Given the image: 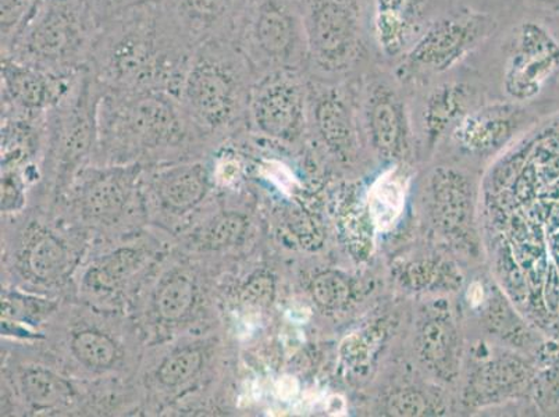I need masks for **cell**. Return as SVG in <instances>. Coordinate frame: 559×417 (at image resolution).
Returning a JSON list of instances; mask_svg holds the SVG:
<instances>
[{"instance_id":"6da1fadb","label":"cell","mask_w":559,"mask_h":417,"mask_svg":"<svg viewBox=\"0 0 559 417\" xmlns=\"http://www.w3.org/2000/svg\"><path fill=\"white\" fill-rule=\"evenodd\" d=\"M197 45L162 0L100 25L88 71L105 90L162 91L179 98Z\"/></svg>"},{"instance_id":"7a4b0ae2","label":"cell","mask_w":559,"mask_h":417,"mask_svg":"<svg viewBox=\"0 0 559 417\" xmlns=\"http://www.w3.org/2000/svg\"><path fill=\"white\" fill-rule=\"evenodd\" d=\"M99 29L83 0H37L0 55L49 73L78 75L88 70Z\"/></svg>"},{"instance_id":"3957f363","label":"cell","mask_w":559,"mask_h":417,"mask_svg":"<svg viewBox=\"0 0 559 417\" xmlns=\"http://www.w3.org/2000/svg\"><path fill=\"white\" fill-rule=\"evenodd\" d=\"M255 71L231 39L198 45L182 83L179 99L198 127L217 131L248 111Z\"/></svg>"},{"instance_id":"277c9868","label":"cell","mask_w":559,"mask_h":417,"mask_svg":"<svg viewBox=\"0 0 559 417\" xmlns=\"http://www.w3.org/2000/svg\"><path fill=\"white\" fill-rule=\"evenodd\" d=\"M234 43L257 78L278 70H301L308 62L299 0H248Z\"/></svg>"},{"instance_id":"5b68a950","label":"cell","mask_w":559,"mask_h":417,"mask_svg":"<svg viewBox=\"0 0 559 417\" xmlns=\"http://www.w3.org/2000/svg\"><path fill=\"white\" fill-rule=\"evenodd\" d=\"M99 115L111 141L139 150L176 147L187 139L180 99L162 91L105 90Z\"/></svg>"},{"instance_id":"8992f818","label":"cell","mask_w":559,"mask_h":417,"mask_svg":"<svg viewBox=\"0 0 559 417\" xmlns=\"http://www.w3.org/2000/svg\"><path fill=\"white\" fill-rule=\"evenodd\" d=\"M495 28V19L475 10L436 20L404 55L400 79H430L447 73L489 38Z\"/></svg>"},{"instance_id":"52a82bcc","label":"cell","mask_w":559,"mask_h":417,"mask_svg":"<svg viewBox=\"0 0 559 417\" xmlns=\"http://www.w3.org/2000/svg\"><path fill=\"white\" fill-rule=\"evenodd\" d=\"M308 63L323 73L347 70L360 49L357 0H299Z\"/></svg>"},{"instance_id":"ba28073f","label":"cell","mask_w":559,"mask_h":417,"mask_svg":"<svg viewBox=\"0 0 559 417\" xmlns=\"http://www.w3.org/2000/svg\"><path fill=\"white\" fill-rule=\"evenodd\" d=\"M559 71V44L543 25L523 22L512 35L502 86L508 96L528 100Z\"/></svg>"},{"instance_id":"9c48e42d","label":"cell","mask_w":559,"mask_h":417,"mask_svg":"<svg viewBox=\"0 0 559 417\" xmlns=\"http://www.w3.org/2000/svg\"><path fill=\"white\" fill-rule=\"evenodd\" d=\"M302 79V70H278L257 80L248 111L259 131L287 139L299 129L307 91Z\"/></svg>"},{"instance_id":"30bf717a","label":"cell","mask_w":559,"mask_h":417,"mask_svg":"<svg viewBox=\"0 0 559 417\" xmlns=\"http://www.w3.org/2000/svg\"><path fill=\"white\" fill-rule=\"evenodd\" d=\"M80 74H53L2 56L0 79L4 105L27 115L50 110L68 95Z\"/></svg>"},{"instance_id":"8fae6325","label":"cell","mask_w":559,"mask_h":417,"mask_svg":"<svg viewBox=\"0 0 559 417\" xmlns=\"http://www.w3.org/2000/svg\"><path fill=\"white\" fill-rule=\"evenodd\" d=\"M197 47L206 40L231 39L248 0H162Z\"/></svg>"},{"instance_id":"7c38bea8","label":"cell","mask_w":559,"mask_h":417,"mask_svg":"<svg viewBox=\"0 0 559 417\" xmlns=\"http://www.w3.org/2000/svg\"><path fill=\"white\" fill-rule=\"evenodd\" d=\"M429 0H373V35L380 53L396 59L418 39Z\"/></svg>"},{"instance_id":"4fadbf2b","label":"cell","mask_w":559,"mask_h":417,"mask_svg":"<svg viewBox=\"0 0 559 417\" xmlns=\"http://www.w3.org/2000/svg\"><path fill=\"white\" fill-rule=\"evenodd\" d=\"M405 186L395 167L381 175L369 192V213L379 231H389L403 215Z\"/></svg>"},{"instance_id":"5bb4252c","label":"cell","mask_w":559,"mask_h":417,"mask_svg":"<svg viewBox=\"0 0 559 417\" xmlns=\"http://www.w3.org/2000/svg\"><path fill=\"white\" fill-rule=\"evenodd\" d=\"M23 390L25 398L37 408H55L69 404L73 394L68 381L45 369L25 371Z\"/></svg>"},{"instance_id":"9a60e30c","label":"cell","mask_w":559,"mask_h":417,"mask_svg":"<svg viewBox=\"0 0 559 417\" xmlns=\"http://www.w3.org/2000/svg\"><path fill=\"white\" fill-rule=\"evenodd\" d=\"M205 172L200 166L173 171L159 188L162 200L179 211L194 206L205 195Z\"/></svg>"},{"instance_id":"2e32d148","label":"cell","mask_w":559,"mask_h":417,"mask_svg":"<svg viewBox=\"0 0 559 417\" xmlns=\"http://www.w3.org/2000/svg\"><path fill=\"white\" fill-rule=\"evenodd\" d=\"M27 264L35 277L53 279L64 271L68 264V252L63 243L52 234H43L29 247Z\"/></svg>"},{"instance_id":"e0dca14e","label":"cell","mask_w":559,"mask_h":417,"mask_svg":"<svg viewBox=\"0 0 559 417\" xmlns=\"http://www.w3.org/2000/svg\"><path fill=\"white\" fill-rule=\"evenodd\" d=\"M139 253L132 249H120L91 269L86 283L91 287L110 289L131 276L139 266Z\"/></svg>"},{"instance_id":"ac0fdd59","label":"cell","mask_w":559,"mask_h":417,"mask_svg":"<svg viewBox=\"0 0 559 417\" xmlns=\"http://www.w3.org/2000/svg\"><path fill=\"white\" fill-rule=\"evenodd\" d=\"M71 349L81 364L95 369L109 368L117 356L114 341L96 332H83L75 335L71 343Z\"/></svg>"},{"instance_id":"d6986e66","label":"cell","mask_w":559,"mask_h":417,"mask_svg":"<svg viewBox=\"0 0 559 417\" xmlns=\"http://www.w3.org/2000/svg\"><path fill=\"white\" fill-rule=\"evenodd\" d=\"M372 120L376 136L383 144H393L400 129L399 108L396 98L390 88L384 85L376 86L372 94Z\"/></svg>"},{"instance_id":"ffe728a7","label":"cell","mask_w":559,"mask_h":417,"mask_svg":"<svg viewBox=\"0 0 559 417\" xmlns=\"http://www.w3.org/2000/svg\"><path fill=\"white\" fill-rule=\"evenodd\" d=\"M194 302V284L186 276L173 277L157 295V312L166 320H177L190 310Z\"/></svg>"},{"instance_id":"44dd1931","label":"cell","mask_w":559,"mask_h":417,"mask_svg":"<svg viewBox=\"0 0 559 417\" xmlns=\"http://www.w3.org/2000/svg\"><path fill=\"white\" fill-rule=\"evenodd\" d=\"M469 95L464 84H445L437 88L429 99V121L431 126H443L454 116Z\"/></svg>"},{"instance_id":"7402d4cb","label":"cell","mask_w":559,"mask_h":417,"mask_svg":"<svg viewBox=\"0 0 559 417\" xmlns=\"http://www.w3.org/2000/svg\"><path fill=\"white\" fill-rule=\"evenodd\" d=\"M202 366V355L197 349H182L173 354L162 364L159 380L167 386H176L194 378Z\"/></svg>"},{"instance_id":"603a6c76","label":"cell","mask_w":559,"mask_h":417,"mask_svg":"<svg viewBox=\"0 0 559 417\" xmlns=\"http://www.w3.org/2000/svg\"><path fill=\"white\" fill-rule=\"evenodd\" d=\"M123 202L124 195L120 186L114 180H102L91 188L85 207L91 216L105 218L119 213Z\"/></svg>"},{"instance_id":"cb8c5ba5","label":"cell","mask_w":559,"mask_h":417,"mask_svg":"<svg viewBox=\"0 0 559 417\" xmlns=\"http://www.w3.org/2000/svg\"><path fill=\"white\" fill-rule=\"evenodd\" d=\"M246 227V218L237 215V213H227V215H222L212 223L203 241H205L206 247L212 249L230 247L240 240Z\"/></svg>"},{"instance_id":"d4e9b609","label":"cell","mask_w":559,"mask_h":417,"mask_svg":"<svg viewBox=\"0 0 559 417\" xmlns=\"http://www.w3.org/2000/svg\"><path fill=\"white\" fill-rule=\"evenodd\" d=\"M37 0H0V33L2 40L0 44H7L10 38L16 34L20 25L27 19Z\"/></svg>"},{"instance_id":"484cf974","label":"cell","mask_w":559,"mask_h":417,"mask_svg":"<svg viewBox=\"0 0 559 417\" xmlns=\"http://www.w3.org/2000/svg\"><path fill=\"white\" fill-rule=\"evenodd\" d=\"M273 293L272 279L259 274L257 277H252L242 287L241 301L249 307H264L271 302Z\"/></svg>"},{"instance_id":"4316f807","label":"cell","mask_w":559,"mask_h":417,"mask_svg":"<svg viewBox=\"0 0 559 417\" xmlns=\"http://www.w3.org/2000/svg\"><path fill=\"white\" fill-rule=\"evenodd\" d=\"M83 2L91 9V12L94 13L102 25L115 17L116 14L124 12L126 9L148 2V0H83Z\"/></svg>"},{"instance_id":"83f0119b","label":"cell","mask_w":559,"mask_h":417,"mask_svg":"<svg viewBox=\"0 0 559 417\" xmlns=\"http://www.w3.org/2000/svg\"><path fill=\"white\" fill-rule=\"evenodd\" d=\"M469 299L472 305H479L483 299V288L480 284L475 283L474 286L469 288Z\"/></svg>"},{"instance_id":"f1b7e54d","label":"cell","mask_w":559,"mask_h":417,"mask_svg":"<svg viewBox=\"0 0 559 417\" xmlns=\"http://www.w3.org/2000/svg\"><path fill=\"white\" fill-rule=\"evenodd\" d=\"M538 8L550 10V12H559V0H533Z\"/></svg>"}]
</instances>
